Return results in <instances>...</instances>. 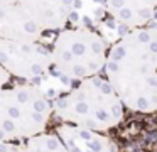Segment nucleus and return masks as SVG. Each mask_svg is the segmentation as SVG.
<instances>
[{
    "label": "nucleus",
    "instance_id": "423d86ee",
    "mask_svg": "<svg viewBox=\"0 0 157 152\" xmlns=\"http://www.w3.org/2000/svg\"><path fill=\"white\" fill-rule=\"evenodd\" d=\"M108 135L117 152H157V111L128 113Z\"/></svg>",
    "mask_w": 157,
    "mask_h": 152
},
{
    "label": "nucleus",
    "instance_id": "7ed1b4c3",
    "mask_svg": "<svg viewBox=\"0 0 157 152\" xmlns=\"http://www.w3.org/2000/svg\"><path fill=\"white\" fill-rule=\"evenodd\" d=\"M54 101L32 84L0 88V142L17 144L46 132Z\"/></svg>",
    "mask_w": 157,
    "mask_h": 152
},
{
    "label": "nucleus",
    "instance_id": "1a4fd4ad",
    "mask_svg": "<svg viewBox=\"0 0 157 152\" xmlns=\"http://www.w3.org/2000/svg\"><path fill=\"white\" fill-rule=\"evenodd\" d=\"M42 30H59L73 15L76 0H19Z\"/></svg>",
    "mask_w": 157,
    "mask_h": 152
},
{
    "label": "nucleus",
    "instance_id": "ddd939ff",
    "mask_svg": "<svg viewBox=\"0 0 157 152\" xmlns=\"http://www.w3.org/2000/svg\"><path fill=\"white\" fill-rule=\"evenodd\" d=\"M155 57H157V47H155Z\"/></svg>",
    "mask_w": 157,
    "mask_h": 152
},
{
    "label": "nucleus",
    "instance_id": "39448f33",
    "mask_svg": "<svg viewBox=\"0 0 157 152\" xmlns=\"http://www.w3.org/2000/svg\"><path fill=\"white\" fill-rule=\"evenodd\" d=\"M0 64L10 76L32 81L52 68L51 49L41 42H22L0 37Z\"/></svg>",
    "mask_w": 157,
    "mask_h": 152
},
{
    "label": "nucleus",
    "instance_id": "9b49d317",
    "mask_svg": "<svg viewBox=\"0 0 157 152\" xmlns=\"http://www.w3.org/2000/svg\"><path fill=\"white\" fill-rule=\"evenodd\" d=\"M0 152H24L21 144H12V142H0Z\"/></svg>",
    "mask_w": 157,
    "mask_h": 152
},
{
    "label": "nucleus",
    "instance_id": "0eeeda50",
    "mask_svg": "<svg viewBox=\"0 0 157 152\" xmlns=\"http://www.w3.org/2000/svg\"><path fill=\"white\" fill-rule=\"evenodd\" d=\"M44 30L36 24L19 0H0V37L22 42H39Z\"/></svg>",
    "mask_w": 157,
    "mask_h": 152
},
{
    "label": "nucleus",
    "instance_id": "f03ea898",
    "mask_svg": "<svg viewBox=\"0 0 157 152\" xmlns=\"http://www.w3.org/2000/svg\"><path fill=\"white\" fill-rule=\"evenodd\" d=\"M54 113L64 125L108 134L128 115L105 76L78 81L71 91L54 100Z\"/></svg>",
    "mask_w": 157,
    "mask_h": 152
},
{
    "label": "nucleus",
    "instance_id": "f8f14e48",
    "mask_svg": "<svg viewBox=\"0 0 157 152\" xmlns=\"http://www.w3.org/2000/svg\"><path fill=\"white\" fill-rule=\"evenodd\" d=\"M9 80H10V74H9V73H7V69H5V68L2 66V64H0V88L7 86Z\"/></svg>",
    "mask_w": 157,
    "mask_h": 152
},
{
    "label": "nucleus",
    "instance_id": "20e7f679",
    "mask_svg": "<svg viewBox=\"0 0 157 152\" xmlns=\"http://www.w3.org/2000/svg\"><path fill=\"white\" fill-rule=\"evenodd\" d=\"M110 46L98 32L86 27L61 30L51 47L52 68L75 81L98 76L105 69Z\"/></svg>",
    "mask_w": 157,
    "mask_h": 152
},
{
    "label": "nucleus",
    "instance_id": "9d476101",
    "mask_svg": "<svg viewBox=\"0 0 157 152\" xmlns=\"http://www.w3.org/2000/svg\"><path fill=\"white\" fill-rule=\"evenodd\" d=\"M22 149L24 152H71L58 134H49V132H42L25 140L22 144Z\"/></svg>",
    "mask_w": 157,
    "mask_h": 152
},
{
    "label": "nucleus",
    "instance_id": "f257e3e1",
    "mask_svg": "<svg viewBox=\"0 0 157 152\" xmlns=\"http://www.w3.org/2000/svg\"><path fill=\"white\" fill-rule=\"evenodd\" d=\"M157 29L127 32L110 46L105 78L128 113L157 111Z\"/></svg>",
    "mask_w": 157,
    "mask_h": 152
},
{
    "label": "nucleus",
    "instance_id": "6e6552de",
    "mask_svg": "<svg viewBox=\"0 0 157 152\" xmlns=\"http://www.w3.org/2000/svg\"><path fill=\"white\" fill-rule=\"evenodd\" d=\"M108 14L127 32L145 27L157 12V0H103Z\"/></svg>",
    "mask_w": 157,
    "mask_h": 152
}]
</instances>
